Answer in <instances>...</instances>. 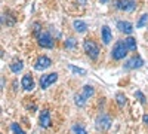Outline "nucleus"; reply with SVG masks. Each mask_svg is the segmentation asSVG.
<instances>
[{"label":"nucleus","instance_id":"39448f33","mask_svg":"<svg viewBox=\"0 0 148 134\" xmlns=\"http://www.w3.org/2000/svg\"><path fill=\"white\" fill-rule=\"evenodd\" d=\"M114 6H116V9H119V10L133 12L135 8H136V3H135V0H116Z\"/></svg>","mask_w":148,"mask_h":134},{"label":"nucleus","instance_id":"f257e3e1","mask_svg":"<svg viewBox=\"0 0 148 134\" xmlns=\"http://www.w3.org/2000/svg\"><path fill=\"white\" fill-rule=\"evenodd\" d=\"M127 51H129V48L126 46V42L125 40H119L114 45L113 51H111V57H113V60H116V61H120V60H123L127 55Z\"/></svg>","mask_w":148,"mask_h":134},{"label":"nucleus","instance_id":"7ed1b4c3","mask_svg":"<svg viewBox=\"0 0 148 134\" xmlns=\"http://www.w3.org/2000/svg\"><path fill=\"white\" fill-rule=\"evenodd\" d=\"M111 124H113V121H111V118L105 113L98 115L96 119H95V127L99 131H108L111 128Z\"/></svg>","mask_w":148,"mask_h":134},{"label":"nucleus","instance_id":"f8f14e48","mask_svg":"<svg viewBox=\"0 0 148 134\" xmlns=\"http://www.w3.org/2000/svg\"><path fill=\"white\" fill-rule=\"evenodd\" d=\"M101 36H102V42L104 45H108L111 40H113V34H111V30L108 26H104L102 30H101Z\"/></svg>","mask_w":148,"mask_h":134},{"label":"nucleus","instance_id":"4be33fe9","mask_svg":"<svg viewBox=\"0 0 148 134\" xmlns=\"http://www.w3.org/2000/svg\"><path fill=\"white\" fill-rule=\"evenodd\" d=\"M70 70L74 73V75H80V76H84V75H86V70H84V69L76 67V66H73V64H70Z\"/></svg>","mask_w":148,"mask_h":134},{"label":"nucleus","instance_id":"412c9836","mask_svg":"<svg viewBox=\"0 0 148 134\" xmlns=\"http://www.w3.org/2000/svg\"><path fill=\"white\" fill-rule=\"evenodd\" d=\"M64 46L67 48V49H73V48H76V46H77V40L74 39V37H70V39L65 40Z\"/></svg>","mask_w":148,"mask_h":134},{"label":"nucleus","instance_id":"a878e982","mask_svg":"<svg viewBox=\"0 0 148 134\" xmlns=\"http://www.w3.org/2000/svg\"><path fill=\"white\" fill-rule=\"evenodd\" d=\"M142 121H144V124H147V125H148V113H145V115L142 116Z\"/></svg>","mask_w":148,"mask_h":134},{"label":"nucleus","instance_id":"6e6552de","mask_svg":"<svg viewBox=\"0 0 148 134\" xmlns=\"http://www.w3.org/2000/svg\"><path fill=\"white\" fill-rule=\"evenodd\" d=\"M39 122H40V127L42 128H49L52 125V119H51V112L47 109H43L40 116H39Z\"/></svg>","mask_w":148,"mask_h":134},{"label":"nucleus","instance_id":"20e7f679","mask_svg":"<svg viewBox=\"0 0 148 134\" xmlns=\"http://www.w3.org/2000/svg\"><path fill=\"white\" fill-rule=\"evenodd\" d=\"M36 37H37V43H39L42 48H47V49L53 48V39H52L51 33H47V31H40V33L36 34Z\"/></svg>","mask_w":148,"mask_h":134},{"label":"nucleus","instance_id":"bb28decb","mask_svg":"<svg viewBox=\"0 0 148 134\" xmlns=\"http://www.w3.org/2000/svg\"><path fill=\"white\" fill-rule=\"evenodd\" d=\"M99 2H101V3H108L110 0H99Z\"/></svg>","mask_w":148,"mask_h":134},{"label":"nucleus","instance_id":"9b49d317","mask_svg":"<svg viewBox=\"0 0 148 134\" xmlns=\"http://www.w3.org/2000/svg\"><path fill=\"white\" fill-rule=\"evenodd\" d=\"M21 85H22V88L25 90V91H31L34 88V81H33V76L30 75H24L22 76V81H21Z\"/></svg>","mask_w":148,"mask_h":134},{"label":"nucleus","instance_id":"b1692460","mask_svg":"<svg viewBox=\"0 0 148 134\" xmlns=\"http://www.w3.org/2000/svg\"><path fill=\"white\" fill-rule=\"evenodd\" d=\"M135 97H136V99H139V101H141L142 104H145V101H147V100H145V95H144L141 91H136V92H135Z\"/></svg>","mask_w":148,"mask_h":134},{"label":"nucleus","instance_id":"aec40b11","mask_svg":"<svg viewBox=\"0 0 148 134\" xmlns=\"http://www.w3.org/2000/svg\"><path fill=\"white\" fill-rule=\"evenodd\" d=\"M147 24H148V14H144L139 18V21L136 22V28H142L144 26H147Z\"/></svg>","mask_w":148,"mask_h":134},{"label":"nucleus","instance_id":"a211bd4d","mask_svg":"<svg viewBox=\"0 0 148 134\" xmlns=\"http://www.w3.org/2000/svg\"><path fill=\"white\" fill-rule=\"evenodd\" d=\"M71 131H73V134H88V131H86V128L82 124H74Z\"/></svg>","mask_w":148,"mask_h":134},{"label":"nucleus","instance_id":"ddd939ff","mask_svg":"<svg viewBox=\"0 0 148 134\" xmlns=\"http://www.w3.org/2000/svg\"><path fill=\"white\" fill-rule=\"evenodd\" d=\"M73 27H74V30H76L77 33H84L86 30H88V24H86L84 21L76 19V21L73 22Z\"/></svg>","mask_w":148,"mask_h":134},{"label":"nucleus","instance_id":"5701e85b","mask_svg":"<svg viewBox=\"0 0 148 134\" xmlns=\"http://www.w3.org/2000/svg\"><path fill=\"white\" fill-rule=\"evenodd\" d=\"M10 130L12 131H14V134H25V133H24L22 131V128L16 124V122H14V124H10Z\"/></svg>","mask_w":148,"mask_h":134},{"label":"nucleus","instance_id":"393cba45","mask_svg":"<svg viewBox=\"0 0 148 134\" xmlns=\"http://www.w3.org/2000/svg\"><path fill=\"white\" fill-rule=\"evenodd\" d=\"M76 2H77L79 5H82V6H84V5H88V0H76Z\"/></svg>","mask_w":148,"mask_h":134},{"label":"nucleus","instance_id":"6ab92c4d","mask_svg":"<svg viewBox=\"0 0 148 134\" xmlns=\"http://www.w3.org/2000/svg\"><path fill=\"white\" fill-rule=\"evenodd\" d=\"M22 67H24V63L21 61V60H18V61H15V63L10 64V70L14 72V73H19V72L22 70Z\"/></svg>","mask_w":148,"mask_h":134},{"label":"nucleus","instance_id":"4468645a","mask_svg":"<svg viewBox=\"0 0 148 134\" xmlns=\"http://www.w3.org/2000/svg\"><path fill=\"white\" fill-rule=\"evenodd\" d=\"M82 94L86 97V99H90V97L95 94V90H93V87H92V85H84V87L82 88Z\"/></svg>","mask_w":148,"mask_h":134},{"label":"nucleus","instance_id":"2eb2a0df","mask_svg":"<svg viewBox=\"0 0 148 134\" xmlns=\"http://www.w3.org/2000/svg\"><path fill=\"white\" fill-rule=\"evenodd\" d=\"M86 101H88V99L80 92V94H76L74 95V103H76V106H79V107H83L84 104H86Z\"/></svg>","mask_w":148,"mask_h":134},{"label":"nucleus","instance_id":"f3484780","mask_svg":"<svg viewBox=\"0 0 148 134\" xmlns=\"http://www.w3.org/2000/svg\"><path fill=\"white\" fill-rule=\"evenodd\" d=\"M116 103L119 104V107H125L126 103H127L126 95H125V94H121V92H119V94L116 95Z\"/></svg>","mask_w":148,"mask_h":134},{"label":"nucleus","instance_id":"9d476101","mask_svg":"<svg viewBox=\"0 0 148 134\" xmlns=\"http://www.w3.org/2000/svg\"><path fill=\"white\" fill-rule=\"evenodd\" d=\"M117 28H119V31L125 33V34H129V36L133 33V26L129 21H119L117 22Z\"/></svg>","mask_w":148,"mask_h":134},{"label":"nucleus","instance_id":"1a4fd4ad","mask_svg":"<svg viewBox=\"0 0 148 134\" xmlns=\"http://www.w3.org/2000/svg\"><path fill=\"white\" fill-rule=\"evenodd\" d=\"M144 66V60L141 58V57H138V55H135V57H132L129 61L125 64V67L127 69V70H132V69H139V67H142Z\"/></svg>","mask_w":148,"mask_h":134},{"label":"nucleus","instance_id":"dca6fc26","mask_svg":"<svg viewBox=\"0 0 148 134\" xmlns=\"http://www.w3.org/2000/svg\"><path fill=\"white\" fill-rule=\"evenodd\" d=\"M125 42H126V46L129 48V51H136V39H133L132 36H129V37H126L125 39Z\"/></svg>","mask_w":148,"mask_h":134},{"label":"nucleus","instance_id":"0eeeda50","mask_svg":"<svg viewBox=\"0 0 148 134\" xmlns=\"http://www.w3.org/2000/svg\"><path fill=\"white\" fill-rule=\"evenodd\" d=\"M58 81V73H49V75H43L40 76V88L46 90L47 87H51L53 82Z\"/></svg>","mask_w":148,"mask_h":134},{"label":"nucleus","instance_id":"423d86ee","mask_svg":"<svg viewBox=\"0 0 148 134\" xmlns=\"http://www.w3.org/2000/svg\"><path fill=\"white\" fill-rule=\"evenodd\" d=\"M51 66H52V60L49 58V57H46V55L39 57V58H37V61L34 63V69L39 70V72H43V70L49 69Z\"/></svg>","mask_w":148,"mask_h":134},{"label":"nucleus","instance_id":"f03ea898","mask_svg":"<svg viewBox=\"0 0 148 134\" xmlns=\"http://www.w3.org/2000/svg\"><path fill=\"white\" fill-rule=\"evenodd\" d=\"M83 49H84L86 55H88L89 58H92V60H96L98 57H99V46H98L92 39H84Z\"/></svg>","mask_w":148,"mask_h":134}]
</instances>
